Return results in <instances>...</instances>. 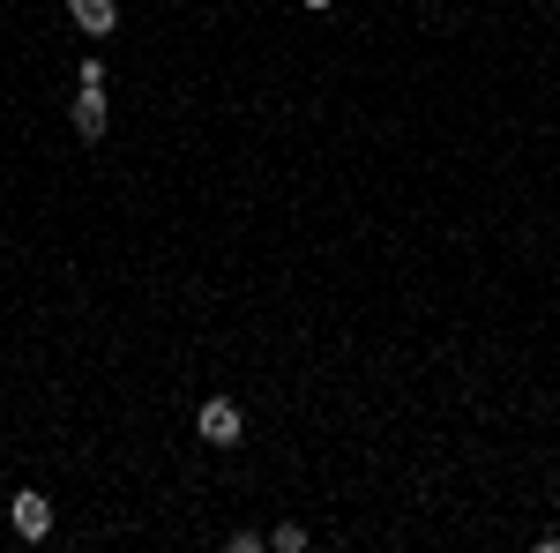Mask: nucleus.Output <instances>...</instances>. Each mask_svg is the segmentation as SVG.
<instances>
[{"label":"nucleus","instance_id":"nucleus-7","mask_svg":"<svg viewBox=\"0 0 560 553\" xmlns=\"http://www.w3.org/2000/svg\"><path fill=\"white\" fill-rule=\"evenodd\" d=\"M553 8H560V0H553Z\"/></svg>","mask_w":560,"mask_h":553},{"label":"nucleus","instance_id":"nucleus-4","mask_svg":"<svg viewBox=\"0 0 560 553\" xmlns=\"http://www.w3.org/2000/svg\"><path fill=\"white\" fill-rule=\"evenodd\" d=\"M68 23L83 38H113L120 31V0H68Z\"/></svg>","mask_w":560,"mask_h":553},{"label":"nucleus","instance_id":"nucleus-1","mask_svg":"<svg viewBox=\"0 0 560 553\" xmlns=\"http://www.w3.org/2000/svg\"><path fill=\"white\" fill-rule=\"evenodd\" d=\"M195 434H202L210 449H240V441H247V412H240L232 396H202V404H195Z\"/></svg>","mask_w":560,"mask_h":553},{"label":"nucleus","instance_id":"nucleus-3","mask_svg":"<svg viewBox=\"0 0 560 553\" xmlns=\"http://www.w3.org/2000/svg\"><path fill=\"white\" fill-rule=\"evenodd\" d=\"M68 128L83 135V142H105V128H113V105H105V90H97V83H75V105H68Z\"/></svg>","mask_w":560,"mask_h":553},{"label":"nucleus","instance_id":"nucleus-5","mask_svg":"<svg viewBox=\"0 0 560 553\" xmlns=\"http://www.w3.org/2000/svg\"><path fill=\"white\" fill-rule=\"evenodd\" d=\"M269 546H277V553H306V546H314V531H306V523H277Z\"/></svg>","mask_w":560,"mask_h":553},{"label":"nucleus","instance_id":"nucleus-6","mask_svg":"<svg viewBox=\"0 0 560 553\" xmlns=\"http://www.w3.org/2000/svg\"><path fill=\"white\" fill-rule=\"evenodd\" d=\"M300 8H314V15H329V8H337V0H300Z\"/></svg>","mask_w":560,"mask_h":553},{"label":"nucleus","instance_id":"nucleus-2","mask_svg":"<svg viewBox=\"0 0 560 553\" xmlns=\"http://www.w3.org/2000/svg\"><path fill=\"white\" fill-rule=\"evenodd\" d=\"M8 531H15L23 546H38V539H52V502H45L38 486H23V494L8 502Z\"/></svg>","mask_w":560,"mask_h":553}]
</instances>
